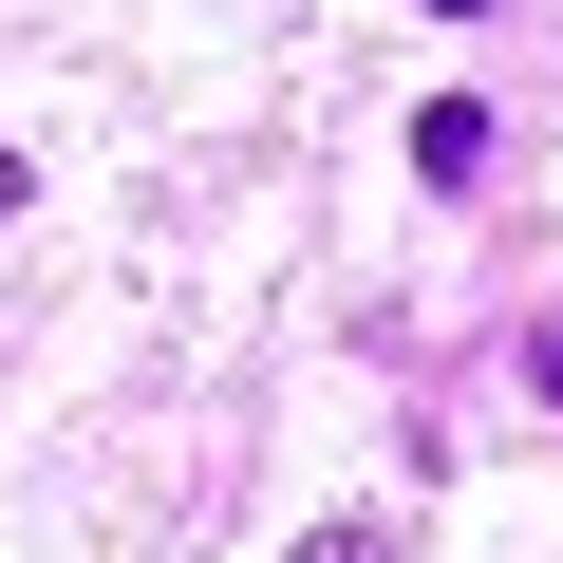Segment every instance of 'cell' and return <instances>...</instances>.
Instances as JSON below:
<instances>
[{
  "label": "cell",
  "mask_w": 563,
  "mask_h": 563,
  "mask_svg": "<svg viewBox=\"0 0 563 563\" xmlns=\"http://www.w3.org/2000/svg\"><path fill=\"white\" fill-rule=\"evenodd\" d=\"M301 563H413V544H395V526H339V544H301Z\"/></svg>",
  "instance_id": "6da1fadb"
}]
</instances>
